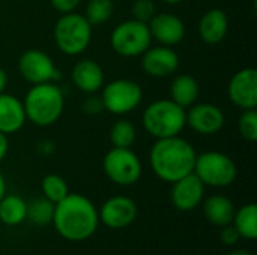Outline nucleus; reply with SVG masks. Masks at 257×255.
Listing matches in <instances>:
<instances>
[{"mask_svg": "<svg viewBox=\"0 0 257 255\" xmlns=\"http://www.w3.org/2000/svg\"><path fill=\"white\" fill-rule=\"evenodd\" d=\"M51 224L65 240L84 242L95 234L99 225L98 209L87 197L69 192L56 203Z\"/></svg>", "mask_w": 257, "mask_h": 255, "instance_id": "1", "label": "nucleus"}, {"mask_svg": "<svg viewBox=\"0 0 257 255\" xmlns=\"http://www.w3.org/2000/svg\"><path fill=\"white\" fill-rule=\"evenodd\" d=\"M197 152L181 135L155 140L149 150L152 173L166 183H173L193 173Z\"/></svg>", "mask_w": 257, "mask_h": 255, "instance_id": "2", "label": "nucleus"}, {"mask_svg": "<svg viewBox=\"0 0 257 255\" xmlns=\"http://www.w3.org/2000/svg\"><path fill=\"white\" fill-rule=\"evenodd\" d=\"M27 122L48 128L59 122L65 111V93L57 83L33 84L23 99Z\"/></svg>", "mask_w": 257, "mask_h": 255, "instance_id": "3", "label": "nucleus"}, {"mask_svg": "<svg viewBox=\"0 0 257 255\" xmlns=\"http://www.w3.org/2000/svg\"><path fill=\"white\" fill-rule=\"evenodd\" d=\"M142 125L155 140L181 135L187 126L185 108L170 98L152 101L142 113Z\"/></svg>", "mask_w": 257, "mask_h": 255, "instance_id": "4", "label": "nucleus"}, {"mask_svg": "<svg viewBox=\"0 0 257 255\" xmlns=\"http://www.w3.org/2000/svg\"><path fill=\"white\" fill-rule=\"evenodd\" d=\"M93 27L83 14H62L54 24L53 36L57 50L69 57L83 54L92 42Z\"/></svg>", "mask_w": 257, "mask_h": 255, "instance_id": "5", "label": "nucleus"}, {"mask_svg": "<svg viewBox=\"0 0 257 255\" xmlns=\"http://www.w3.org/2000/svg\"><path fill=\"white\" fill-rule=\"evenodd\" d=\"M193 173L205 186L227 188L236 180L238 167L229 155L218 150H206L197 153Z\"/></svg>", "mask_w": 257, "mask_h": 255, "instance_id": "6", "label": "nucleus"}, {"mask_svg": "<svg viewBox=\"0 0 257 255\" xmlns=\"http://www.w3.org/2000/svg\"><path fill=\"white\" fill-rule=\"evenodd\" d=\"M152 45V36L146 23L130 18L114 26L110 33V47L120 57H140Z\"/></svg>", "mask_w": 257, "mask_h": 255, "instance_id": "7", "label": "nucleus"}, {"mask_svg": "<svg viewBox=\"0 0 257 255\" xmlns=\"http://www.w3.org/2000/svg\"><path fill=\"white\" fill-rule=\"evenodd\" d=\"M142 86L130 78H116L104 83L101 89V102L104 111L114 116H125L137 110L143 101Z\"/></svg>", "mask_w": 257, "mask_h": 255, "instance_id": "8", "label": "nucleus"}, {"mask_svg": "<svg viewBox=\"0 0 257 255\" xmlns=\"http://www.w3.org/2000/svg\"><path fill=\"white\" fill-rule=\"evenodd\" d=\"M104 174L110 182L119 186L137 183L143 174V164L133 149L111 147L102 159Z\"/></svg>", "mask_w": 257, "mask_h": 255, "instance_id": "9", "label": "nucleus"}, {"mask_svg": "<svg viewBox=\"0 0 257 255\" xmlns=\"http://www.w3.org/2000/svg\"><path fill=\"white\" fill-rule=\"evenodd\" d=\"M18 72L24 81L33 84L42 83H59L62 72L56 66L54 60L42 50L32 48L26 50L18 59Z\"/></svg>", "mask_w": 257, "mask_h": 255, "instance_id": "10", "label": "nucleus"}, {"mask_svg": "<svg viewBox=\"0 0 257 255\" xmlns=\"http://www.w3.org/2000/svg\"><path fill=\"white\" fill-rule=\"evenodd\" d=\"M187 126L203 137L218 134L226 125L223 110L211 102H196L185 110Z\"/></svg>", "mask_w": 257, "mask_h": 255, "instance_id": "11", "label": "nucleus"}, {"mask_svg": "<svg viewBox=\"0 0 257 255\" xmlns=\"http://www.w3.org/2000/svg\"><path fill=\"white\" fill-rule=\"evenodd\" d=\"M139 215L137 204L126 195H113L107 198L98 210L99 222L111 230L130 227Z\"/></svg>", "mask_w": 257, "mask_h": 255, "instance_id": "12", "label": "nucleus"}, {"mask_svg": "<svg viewBox=\"0 0 257 255\" xmlns=\"http://www.w3.org/2000/svg\"><path fill=\"white\" fill-rule=\"evenodd\" d=\"M227 98L239 110L257 108L256 68H242L232 75L227 84Z\"/></svg>", "mask_w": 257, "mask_h": 255, "instance_id": "13", "label": "nucleus"}, {"mask_svg": "<svg viewBox=\"0 0 257 255\" xmlns=\"http://www.w3.org/2000/svg\"><path fill=\"white\" fill-rule=\"evenodd\" d=\"M140 57L142 71L152 78H167L173 75L181 62L173 47L166 45H151Z\"/></svg>", "mask_w": 257, "mask_h": 255, "instance_id": "14", "label": "nucleus"}, {"mask_svg": "<svg viewBox=\"0 0 257 255\" xmlns=\"http://www.w3.org/2000/svg\"><path fill=\"white\" fill-rule=\"evenodd\" d=\"M152 41L158 45L176 47L185 38L187 27L181 17L172 12H157L148 23Z\"/></svg>", "mask_w": 257, "mask_h": 255, "instance_id": "15", "label": "nucleus"}, {"mask_svg": "<svg viewBox=\"0 0 257 255\" xmlns=\"http://www.w3.org/2000/svg\"><path fill=\"white\" fill-rule=\"evenodd\" d=\"M205 188L206 186L202 180L194 173H190L172 183V204L181 212H191L202 204L205 198Z\"/></svg>", "mask_w": 257, "mask_h": 255, "instance_id": "16", "label": "nucleus"}, {"mask_svg": "<svg viewBox=\"0 0 257 255\" xmlns=\"http://www.w3.org/2000/svg\"><path fill=\"white\" fill-rule=\"evenodd\" d=\"M71 83L81 93L95 95L102 89L105 83V74L96 60L81 59L75 62L71 69Z\"/></svg>", "mask_w": 257, "mask_h": 255, "instance_id": "17", "label": "nucleus"}, {"mask_svg": "<svg viewBox=\"0 0 257 255\" xmlns=\"http://www.w3.org/2000/svg\"><path fill=\"white\" fill-rule=\"evenodd\" d=\"M197 32L200 39L208 45H217L224 41L229 32V17L226 11L220 8L206 11L199 20Z\"/></svg>", "mask_w": 257, "mask_h": 255, "instance_id": "18", "label": "nucleus"}, {"mask_svg": "<svg viewBox=\"0 0 257 255\" xmlns=\"http://www.w3.org/2000/svg\"><path fill=\"white\" fill-rule=\"evenodd\" d=\"M23 101L11 93H0V132L5 135L17 134L26 125Z\"/></svg>", "mask_w": 257, "mask_h": 255, "instance_id": "19", "label": "nucleus"}, {"mask_svg": "<svg viewBox=\"0 0 257 255\" xmlns=\"http://www.w3.org/2000/svg\"><path fill=\"white\" fill-rule=\"evenodd\" d=\"M202 207H203V215L206 221L220 228L232 224L233 215L236 210L233 201L223 194H214V195H209L208 198H203Z\"/></svg>", "mask_w": 257, "mask_h": 255, "instance_id": "20", "label": "nucleus"}, {"mask_svg": "<svg viewBox=\"0 0 257 255\" xmlns=\"http://www.w3.org/2000/svg\"><path fill=\"white\" fill-rule=\"evenodd\" d=\"M169 95L173 102L187 110L197 102L200 95V84L191 74H179L173 77L169 87Z\"/></svg>", "mask_w": 257, "mask_h": 255, "instance_id": "21", "label": "nucleus"}, {"mask_svg": "<svg viewBox=\"0 0 257 255\" xmlns=\"http://www.w3.org/2000/svg\"><path fill=\"white\" fill-rule=\"evenodd\" d=\"M27 201L15 194L5 195L0 200V221L8 227H17L26 221Z\"/></svg>", "mask_w": 257, "mask_h": 255, "instance_id": "22", "label": "nucleus"}, {"mask_svg": "<svg viewBox=\"0 0 257 255\" xmlns=\"http://www.w3.org/2000/svg\"><path fill=\"white\" fill-rule=\"evenodd\" d=\"M232 225L245 240L257 239V206L254 203L244 204L235 210Z\"/></svg>", "mask_w": 257, "mask_h": 255, "instance_id": "23", "label": "nucleus"}, {"mask_svg": "<svg viewBox=\"0 0 257 255\" xmlns=\"http://www.w3.org/2000/svg\"><path fill=\"white\" fill-rule=\"evenodd\" d=\"M54 203L45 197H35L27 203L26 219L36 227H47L53 222L54 216Z\"/></svg>", "mask_w": 257, "mask_h": 255, "instance_id": "24", "label": "nucleus"}, {"mask_svg": "<svg viewBox=\"0 0 257 255\" xmlns=\"http://www.w3.org/2000/svg\"><path fill=\"white\" fill-rule=\"evenodd\" d=\"M108 138L111 147H125L131 149L137 140V129L134 123L128 119H119L110 128Z\"/></svg>", "mask_w": 257, "mask_h": 255, "instance_id": "25", "label": "nucleus"}, {"mask_svg": "<svg viewBox=\"0 0 257 255\" xmlns=\"http://www.w3.org/2000/svg\"><path fill=\"white\" fill-rule=\"evenodd\" d=\"M113 11H114L113 0H89L83 15L86 17V20L90 23L92 27H96L105 24L111 18Z\"/></svg>", "mask_w": 257, "mask_h": 255, "instance_id": "26", "label": "nucleus"}, {"mask_svg": "<svg viewBox=\"0 0 257 255\" xmlns=\"http://www.w3.org/2000/svg\"><path fill=\"white\" fill-rule=\"evenodd\" d=\"M41 189H42V197L50 200L51 203H59L69 194V188L66 180L59 176V174H47L42 182H41Z\"/></svg>", "mask_w": 257, "mask_h": 255, "instance_id": "27", "label": "nucleus"}, {"mask_svg": "<svg viewBox=\"0 0 257 255\" xmlns=\"http://www.w3.org/2000/svg\"><path fill=\"white\" fill-rule=\"evenodd\" d=\"M238 132L242 140L248 143H254L257 140V111L253 110H242L238 119Z\"/></svg>", "mask_w": 257, "mask_h": 255, "instance_id": "28", "label": "nucleus"}, {"mask_svg": "<svg viewBox=\"0 0 257 255\" xmlns=\"http://www.w3.org/2000/svg\"><path fill=\"white\" fill-rule=\"evenodd\" d=\"M131 14L134 20L142 23H149L151 18L157 14V6L154 0H134L131 6Z\"/></svg>", "mask_w": 257, "mask_h": 255, "instance_id": "29", "label": "nucleus"}, {"mask_svg": "<svg viewBox=\"0 0 257 255\" xmlns=\"http://www.w3.org/2000/svg\"><path fill=\"white\" fill-rule=\"evenodd\" d=\"M239 239H241V236H239V233L236 231V228H235L232 224L221 227V231H220V240H221V243H223V245H226V246H233V245H236V243H238V240H239Z\"/></svg>", "mask_w": 257, "mask_h": 255, "instance_id": "30", "label": "nucleus"}, {"mask_svg": "<svg viewBox=\"0 0 257 255\" xmlns=\"http://www.w3.org/2000/svg\"><path fill=\"white\" fill-rule=\"evenodd\" d=\"M81 110L89 116H95V114H99L101 111H104L99 96H95V95H90L89 98L84 99V102L81 105Z\"/></svg>", "mask_w": 257, "mask_h": 255, "instance_id": "31", "label": "nucleus"}, {"mask_svg": "<svg viewBox=\"0 0 257 255\" xmlns=\"http://www.w3.org/2000/svg\"><path fill=\"white\" fill-rule=\"evenodd\" d=\"M80 3H81V0H50V5L59 14L74 12V11H77V8L80 6Z\"/></svg>", "mask_w": 257, "mask_h": 255, "instance_id": "32", "label": "nucleus"}, {"mask_svg": "<svg viewBox=\"0 0 257 255\" xmlns=\"http://www.w3.org/2000/svg\"><path fill=\"white\" fill-rule=\"evenodd\" d=\"M36 150L42 156H50L56 150V143L51 141V140H41L38 143V146H36Z\"/></svg>", "mask_w": 257, "mask_h": 255, "instance_id": "33", "label": "nucleus"}, {"mask_svg": "<svg viewBox=\"0 0 257 255\" xmlns=\"http://www.w3.org/2000/svg\"><path fill=\"white\" fill-rule=\"evenodd\" d=\"M8 152H9V138L8 135L0 132V162L6 158Z\"/></svg>", "mask_w": 257, "mask_h": 255, "instance_id": "34", "label": "nucleus"}, {"mask_svg": "<svg viewBox=\"0 0 257 255\" xmlns=\"http://www.w3.org/2000/svg\"><path fill=\"white\" fill-rule=\"evenodd\" d=\"M8 81H9V77H8V72L0 68V93L6 92V87H8Z\"/></svg>", "mask_w": 257, "mask_h": 255, "instance_id": "35", "label": "nucleus"}, {"mask_svg": "<svg viewBox=\"0 0 257 255\" xmlns=\"http://www.w3.org/2000/svg\"><path fill=\"white\" fill-rule=\"evenodd\" d=\"M6 195V180H5V176L2 174L0 171V200Z\"/></svg>", "mask_w": 257, "mask_h": 255, "instance_id": "36", "label": "nucleus"}, {"mask_svg": "<svg viewBox=\"0 0 257 255\" xmlns=\"http://www.w3.org/2000/svg\"><path fill=\"white\" fill-rule=\"evenodd\" d=\"M227 255H253L251 252H248V251H244V249H238V251H233V252H230V254Z\"/></svg>", "mask_w": 257, "mask_h": 255, "instance_id": "37", "label": "nucleus"}, {"mask_svg": "<svg viewBox=\"0 0 257 255\" xmlns=\"http://www.w3.org/2000/svg\"><path fill=\"white\" fill-rule=\"evenodd\" d=\"M161 2H164V3H167V5H179V3L184 2V0H161Z\"/></svg>", "mask_w": 257, "mask_h": 255, "instance_id": "38", "label": "nucleus"}]
</instances>
